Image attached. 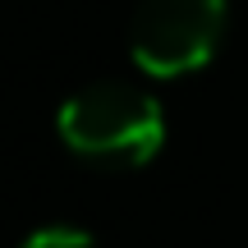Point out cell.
Segmentation results:
<instances>
[{"mask_svg": "<svg viewBox=\"0 0 248 248\" xmlns=\"http://www.w3.org/2000/svg\"><path fill=\"white\" fill-rule=\"evenodd\" d=\"M60 138L74 156L97 166H147L166 142V115L156 97L133 83L106 78L74 92L60 110Z\"/></svg>", "mask_w": 248, "mask_h": 248, "instance_id": "6da1fadb", "label": "cell"}, {"mask_svg": "<svg viewBox=\"0 0 248 248\" xmlns=\"http://www.w3.org/2000/svg\"><path fill=\"white\" fill-rule=\"evenodd\" d=\"M225 18V0H142L129 23L133 64L152 78H184L216 55Z\"/></svg>", "mask_w": 248, "mask_h": 248, "instance_id": "7a4b0ae2", "label": "cell"}, {"mask_svg": "<svg viewBox=\"0 0 248 248\" xmlns=\"http://www.w3.org/2000/svg\"><path fill=\"white\" fill-rule=\"evenodd\" d=\"M18 248H101V244L88 230H78V225H42V230H32Z\"/></svg>", "mask_w": 248, "mask_h": 248, "instance_id": "3957f363", "label": "cell"}]
</instances>
